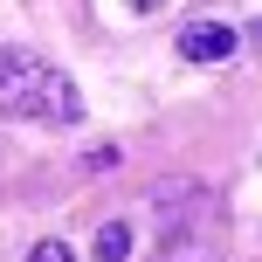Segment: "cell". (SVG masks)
I'll list each match as a JSON object with an SVG mask.
<instances>
[{"instance_id":"1","label":"cell","mask_w":262,"mask_h":262,"mask_svg":"<svg viewBox=\"0 0 262 262\" xmlns=\"http://www.w3.org/2000/svg\"><path fill=\"white\" fill-rule=\"evenodd\" d=\"M0 111L28 124H76L83 118V97L49 55L35 49H0Z\"/></svg>"},{"instance_id":"2","label":"cell","mask_w":262,"mask_h":262,"mask_svg":"<svg viewBox=\"0 0 262 262\" xmlns=\"http://www.w3.org/2000/svg\"><path fill=\"white\" fill-rule=\"evenodd\" d=\"M242 41H235V28H221V21H193V28H180V55L186 62H228Z\"/></svg>"},{"instance_id":"3","label":"cell","mask_w":262,"mask_h":262,"mask_svg":"<svg viewBox=\"0 0 262 262\" xmlns=\"http://www.w3.org/2000/svg\"><path fill=\"white\" fill-rule=\"evenodd\" d=\"M124 249H131V228H124V221H111L104 235H97V262H124Z\"/></svg>"},{"instance_id":"4","label":"cell","mask_w":262,"mask_h":262,"mask_svg":"<svg viewBox=\"0 0 262 262\" xmlns=\"http://www.w3.org/2000/svg\"><path fill=\"white\" fill-rule=\"evenodd\" d=\"M28 262H69V249H62V242H35V249H28Z\"/></svg>"},{"instance_id":"5","label":"cell","mask_w":262,"mask_h":262,"mask_svg":"<svg viewBox=\"0 0 262 262\" xmlns=\"http://www.w3.org/2000/svg\"><path fill=\"white\" fill-rule=\"evenodd\" d=\"M159 7H166V0H131V14H159Z\"/></svg>"}]
</instances>
